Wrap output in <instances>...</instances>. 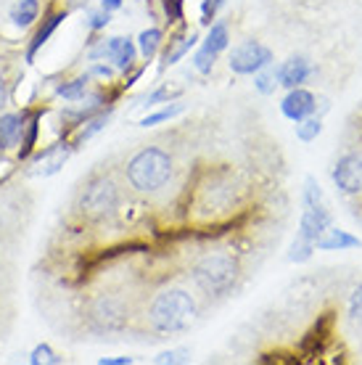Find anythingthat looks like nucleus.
<instances>
[{"label": "nucleus", "mask_w": 362, "mask_h": 365, "mask_svg": "<svg viewBox=\"0 0 362 365\" xmlns=\"http://www.w3.org/2000/svg\"><path fill=\"white\" fill-rule=\"evenodd\" d=\"M182 93V88L180 85H162V88H159V91H154L151 93V96H148V98H145V103H148V106H154V103H159V101H170V98H177V96H180Z\"/></svg>", "instance_id": "25"}, {"label": "nucleus", "mask_w": 362, "mask_h": 365, "mask_svg": "<svg viewBox=\"0 0 362 365\" xmlns=\"http://www.w3.org/2000/svg\"><path fill=\"white\" fill-rule=\"evenodd\" d=\"M164 3H167V14H170V16L172 19L180 16V0H164Z\"/></svg>", "instance_id": "34"}, {"label": "nucleus", "mask_w": 362, "mask_h": 365, "mask_svg": "<svg viewBox=\"0 0 362 365\" xmlns=\"http://www.w3.org/2000/svg\"><path fill=\"white\" fill-rule=\"evenodd\" d=\"M127 180L130 185L140 193H154L164 188L170 178H172V156L156 146H148L138 151L130 162H127Z\"/></svg>", "instance_id": "3"}, {"label": "nucleus", "mask_w": 362, "mask_h": 365, "mask_svg": "<svg viewBox=\"0 0 362 365\" xmlns=\"http://www.w3.org/2000/svg\"><path fill=\"white\" fill-rule=\"evenodd\" d=\"M122 3H125V0H100V9L103 11H117V9H122Z\"/></svg>", "instance_id": "35"}, {"label": "nucleus", "mask_w": 362, "mask_h": 365, "mask_svg": "<svg viewBox=\"0 0 362 365\" xmlns=\"http://www.w3.org/2000/svg\"><path fill=\"white\" fill-rule=\"evenodd\" d=\"M27 130V117L24 114H3L0 117V148L16 146Z\"/></svg>", "instance_id": "13"}, {"label": "nucleus", "mask_w": 362, "mask_h": 365, "mask_svg": "<svg viewBox=\"0 0 362 365\" xmlns=\"http://www.w3.org/2000/svg\"><path fill=\"white\" fill-rule=\"evenodd\" d=\"M29 363L32 365H58L61 363V357L56 355L48 344H37V347L32 349V355H29Z\"/></svg>", "instance_id": "24"}, {"label": "nucleus", "mask_w": 362, "mask_h": 365, "mask_svg": "<svg viewBox=\"0 0 362 365\" xmlns=\"http://www.w3.org/2000/svg\"><path fill=\"white\" fill-rule=\"evenodd\" d=\"M162 29H156V27H151V29H143L140 32V37H138V51L145 56V58H151V56L159 51V46H162Z\"/></svg>", "instance_id": "20"}, {"label": "nucleus", "mask_w": 362, "mask_h": 365, "mask_svg": "<svg viewBox=\"0 0 362 365\" xmlns=\"http://www.w3.org/2000/svg\"><path fill=\"white\" fill-rule=\"evenodd\" d=\"M88 83H90V74H82V77H74L69 83H61L56 88V93H58L63 101H82L85 93H88Z\"/></svg>", "instance_id": "18"}, {"label": "nucleus", "mask_w": 362, "mask_h": 365, "mask_svg": "<svg viewBox=\"0 0 362 365\" xmlns=\"http://www.w3.org/2000/svg\"><path fill=\"white\" fill-rule=\"evenodd\" d=\"M37 140V117H32L27 122V135H21V156H29L35 151Z\"/></svg>", "instance_id": "27"}, {"label": "nucleus", "mask_w": 362, "mask_h": 365, "mask_svg": "<svg viewBox=\"0 0 362 365\" xmlns=\"http://www.w3.org/2000/svg\"><path fill=\"white\" fill-rule=\"evenodd\" d=\"M93 318L98 320L100 326L106 331H114L119 329L122 323H125V310H122V304H119V299H114V297H98L95 299V304H93Z\"/></svg>", "instance_id": "11"}, {"label": "nucleus", "mask_w": 362, "mask_h": 365, "mask_svg": "<svg viewBox=\"0 0 362 365\" xmlns=\"http://www.w3.org/2000/svg\"><path fill=\"white\" fill-rule=\"evenodd\" d=\"M106 122H109V111H106V114H100V117H95V119H90V122H88V128L80 130V135H77V140H74V146H82L85 140H90L95 133H100V130L106 128Z\"/></svg>", "instance_id": "23"}, {"label": "nucleus", "mask_w": 362, "mask_h": 365, "mask_svg": "<svg viewBox=\"0 0 362 365\" xmlns=\"http://www.w3.org/2000/svg\"><path fill=\"white\" fill-rule=\"evenodd\" d=\"M88 74H95V77H106V80H109L111 74H114V69H111L109 64H100V61H95V64L90 66V72Z\"/></svg>", "instance_id": "32"}, {"label": "nucleus", "mask_w": 362, "mask_h": 365, "mask_svg": "<svg viewBox=\"0 0 362 365\" xmlns=\"http://www.w3.org/2000/svg\"><path fill=\"white\" fill-rule=\"evenodd\" d=\"M109 21H111V19H109V11L100 9V11H93L90 16H88V27L98 32V29H106V27H109Z\"/></svg>", "instance_id": "29"}, {"label": "nucleus", "mask_w": 362, "mask_h": 365, "mask_svg": "<svg viewBox=\"0 0 362 365\" xmlns=\"http://www.w3.org/2000/svg\"><path fill=\"white\" fill-rule=\"evenodd\" d=\"M190 275L201 292L212 294V297H222L236 286L238 265L236 259L227 255H207L193 265Z\"/></svg>", "instance_id": "4"}, {"label": "nucleus", "mask_w": 362, "mask_h": 365, "mask_svg": "<svg viewBox=\"0 0 362 365\" xmlns=\"http://www.w3.org/2000/svg\"><path fill=\"white\" fill-rule=\"evenodd\" d=\"M135 53L138 48L130 37H106L88 53V58L90 61H111L117 72H130L133 61H135Z\"/></svg>", "instance_id": "6"}, {"label": "nucleus", "mask_w": 362, "mask_h": 365, "mask_svg": "<svg viewBox=\"0 0 362 365\" xmlns=\"http://www.w3.org/2000/svg\"><path fill=\"white\" fill-rule=\"evenodd\" d=\"M254 85H257V91L262 93V96H270L275 91V85H278V72H272L270 66H264V69L254 74Z\"/></svg>", "instance_id": "22"}, {"label": "nucleus", "mask_w": 362, "mask_h": 365, "mask_svg": "<svg viewBox=\"0 0 362 365\" xmlns=\"http://www.w3.org/2000/svg\"><path fill=\"white\" fill-rule=\"evenodd\" d=\"M185 360H188V349H172V352H162L154 363L164 365V363H185Z\"/></svg>", "instance_id": "30"}, {"label": "nucleus", "mask_w": 362, "mask_h": 365, "mask_svg": "<svg viewBox=\"0 0 362 365\" xmlns=\"http://www.w3.org/2000/svg\"><path fill=\"white\" fill-rule=\"evenodd\" d=\"M219 6H225V0H204V6H201V21H212V16H214V14H217V9Z\"/></svg>", "instance_id": "31"}, {"label": "nucleus", "mask_w": 362, "mask_h": 365, "mask_svg": "<svg viewBox=\"0 0 362 365\" xmlns=\"http://www.w3.org/2000/svg\"><path fill=\"white\" fill-rule=\"evenodd\" d=\"M196 299L185 289H164L148 304V323L159 334H180L196 320Z\"/></svg>", "instance_id": "2"}, {"label": "nucleus", "mask_w": 362, "mask_h": 365, "mask_svg": "<svg viewBox=\"0 0 362 365\" xmlns=\"http://www.w3.org/2000/svg\"><path fill=\"white\" fill-rule=\"evenodd\" d=\"M230 69L236 74H257L259 69L272 64V51L257 40H244L230 51Z\"/></svg>", "instance_id": "7"}, {"label": "nucleus", "mask_w": 362, "mask_h": 365, "mask_svg": "<svg viewBox=\"0 0 362 365\" xmlns=\"http://www.w3.org/2000/svg\"><path fill=\"white\" fill-rule=\"evenodd\" d=\"M326 228H331V212H328L326 201H323V191L315 182V178H307L304 182V212L299 220V233L294 238L289 252L291 262H307L312 252H315V241Z\"/></svg>", "instance_id": "1"}, {"label": "nucleus", "mask_w": 362, "mask_h": 365, "mask_svg": "<svg viewBox=\"0 0 362 365\" xmlns=\"http://www.w3.org/2000/svg\"><path fill=\"white\" fill-rule=\"evenodd\" d=\"M182 111H185L182 103H170V106H164V109L154 111V114H145V117L140 119V128H154V125L170 122V119H175L177 114H182Z\"/></svg>", "instance_id": "19"}, {"label": "nucleus", "mask_w": 362, "mask_h": 365, "mask_svg": "<svg viewBox=\"0 0 362 365\" xmlns=\"http://www.w3.org/2000/svg\"><path fill=\"white\" fill-rule=\"evenodd\" d=\"M3 101H6V91H3V85H0V106H3Z\"/></svg>", "instance_id": "36"}, {"label": "nucleus", "mask_w": 362, "mask_h": 365, "mask_svg": "<svg viewBox=\"0 0 362 365\" xmlns=\"http://www.w3.org/2000/svg\"><path fill=\"white\" fill-rule=\"evenodd\" d=\"M40 16V0H16L14 6H11V21L16 24V27H32Z\"/></svg>", "instance_id": "16"}, {"label": "nucleus", "mask_w": 362, "mask_h": 365, "mask_svg": "<svg viewBox=\"0 0 362 365\" xmlns=\"http://www.w3.org/2000/svg\"><path fill=\"white\" fill-rule=\"evenodd\" d=\"M281 111L283 117L291 119V122H301V119L315 111V96L304 91V88H291L289 96L281 103Z\"/></svg>", "instance_id": "10"}, {"label": "nucleus", "mask_w": 362, "mask_h": 365, "mask_svg": "<svg viewBox=\"0 0 362 365\" xmlns=\"http://www.w3.org/2000/svg\"><path fill=\"white\" fill-rule=\"evenodd\" d=\"M331 178H333L336 188L341 193H349V196H352V193H360L362 191V156L360 154L341 156V159L336 162Z\"/></svg>", "instance_id": "9"}, {"label": "nucleus", "mask_w": 362, "mask_h": 365, "mask_svg": "<svg viewBox=\"0 0 362 365\" xmlns=\"http://www.w3.org/2000/svg\"><path fill=\"white\" fill-rule=\"evenodd\" d=\"M66 156H69V148H63V146H51V148H46L43 154L37 156V159H46V167H40V170H37L35 175H43V178H48V175H56L63 167Z\"/></svg>", "instance_id": "17"}, {"label": "nucleus", "mask_w": 362, "mask_h": 365, "mask_svg": "<svg viewBox=\"0 0 362 365\" xmlns=\"http://www.w3.org/2000/svg\"><path fill=\"white\" fill-rule=\"evenodd\" d=\"M320 130H323V122L317 117H304L301 122H296V135H299V140H304V143L315 140V138L320 135Z\"/></svg>", "instance_id": "21"}, {"label": "nucleus", "mask_w": 362, "mask_h": 365, "mask_svg": "<svg viewBox=\"0 0 362 365\" xmlns=\"http://www.w3.org/2000/svg\"><path fill=\"white\" fill-rule=\"evenodd\" d=\"M133 363V357H103L100 365H130Z\"/></svg>", "instance_id": "33"}, {"label": "nucleus", "mask_w": 362, "mask_h": 365, "mask_svg": "<svg viewBox=\"0 0 362 365\" xmlns=\"http://www.w3.org/2000/svg\"><path fill=\"white\" fill-rule=\"evenodd\" d=\"M360 247V238H354L352 233L338 228H326V233L315 241V249L320 252H341V249H357Z\"/></svg>", "instance_id": "14"}, {"label": "nucleus", "mask_w": 362, "mask_h": 365, "mask_svg": "<svg viewBox=\"0 0 362 365\" xmlns=\"http://www.w3.org/2000/svg\"><path fill=\"white\" fill-rule=\"evenodd\" d=\"M196 43H199V35H190V37H185V40H182L180 46L175 48L172 53H167V58H164V66H167V64H177V61H180L182 56L188 53V51H190V48H193V46H196Z\"/></svg>", "instance_id": "26"}, {"label": "nucleus", "mask_w": 362, "mask_h": 365, "mask_svg": "<svg viewBox=\"0 0 362 365\" xmlns=\"http://www.w3.org/2000/svg\"><path fill=\"white\" fill-rule=\"evenodd\" d=\"M227 43H230V35H227L225 21L212 24V27H209L207 40H204V46H201V51L196 53V58H193V66H196L201 74H209L212 72V66H214V58L225 51Z\"/></svg>", "instance_id": "8"}, {"label": "nucleus", "mask_w": 362, "mask_h": 365, "mask_svg": "<svg viewBox=\"0 0 362 365\" xmlns=\"http://www.w3.org/2000/svg\"><path fill=\"white\" fill-rule=\"evenodd\" d=\"M349 320L357 323V326H362V283L354 289L352 299H349Z\"/></svg>", "instance_id": "28"}, {"label": "nucleus", "mask_w": 362, "mask_h": 365, "mask_svg": "<svg viewBox=\"0 0 362 365\" xmlns=\"http://www.w3.org/2000/svg\"><path fill=\"white\" fill-rule=\"evenodd\" d=\"M119 204V188L117 182L100 175V178H93L85 188H82L80 199H77V210H80L82 217L88 220H103L106 215L117 210Z\"/></svg>", "instance_id": "5"}, {"label": "nucleus", "mask_w": 362, "mask_h": 365, "mask_svg": "<svg viewBox=\"0 0 362 365\" xmlns=\"http://www.w3.org/2000/svg\"><path fill=\"white\" fill-rule=\"evenodd\" d=\"M278 85H283V88H299L304 80H307L309 74H312V66H309V61L304 58V56H294V58H289V61H283L278 69Z\"/></svg>", "instance_id": "12"}, {"label": "nucleus", "mask_w": 362, "mask_h": 365, "mask_svg": "<svg viewBox=\"0 0 362 365\" xmlns=\"http://www.w3.org/2000/svg\"><path fill=\"white\" fill-rule=\"evenodd\" d=\"M63 19H66V14H61V11H58V14H51V16H48L46 21H43V27L37 29V32H35V37H32V43H29L27 61H35L37 51H40V48L46 46L48 40H51V35H53V32H56V27H58V24H61Z\"/></svg>", "instance_id": "15"}]
</instances>
